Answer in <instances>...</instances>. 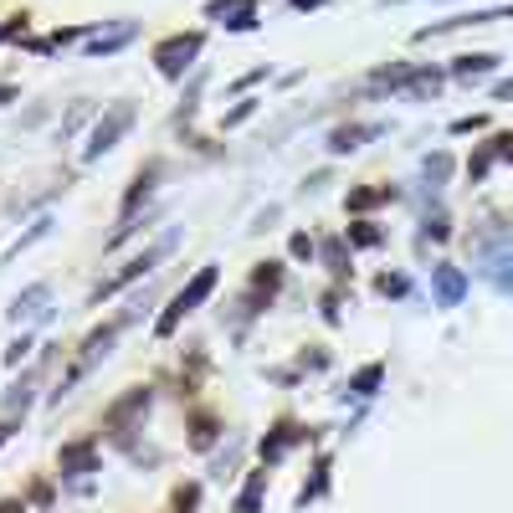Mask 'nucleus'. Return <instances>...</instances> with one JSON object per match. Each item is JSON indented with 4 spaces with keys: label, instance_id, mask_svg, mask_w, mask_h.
<instances>
[{
    "label": "nucleus",
    "instance_id": "obj_21",
    "mask_svg": "<svg viewBox=\"0 0 513 513\" xmlns=\"http://www.w3.org/2000/svg\"><path fill=\"white\" fill-rule=\"evenodd\" d=\"M262 488H267V472H252L247 488H241V498H237V513H256V508H262Z\"/></svg>",
    "mask_w": 513,
    "mask_h": 513
},
{
    "label": "nucleus",
    "instance_id": "obj_39",
    "mask_svg": "<svg viewBox=\"0 0 513 513\" xmlns=\"http://www.w3.org/2000/svg\"><path fill=\"white\" fill-rule=\"evenodd\" d=\"M11 98H16V88H11V82H0V103H11Z\"/></svg>",
    "mask_w": 513,
    "mask_h": 513
},
{
    "label": "nucleus",
    "instance_id": "obj_32",
    "mask_svg": "<svg viewBox=\"0 0 513 513\" xmlns=\"http://www.w3.org/2000/svg\"><path fill=\"white\" fill-rule=\"evenodd\" d=\"M26 26H32L26 16H11L5 26H0V42H16V36H26Z\"/></svg>",
    "mask_w": 513,
    "mask_h": 513
},
{
    "label": "nucleus",
    "instance_id": "obj_30",
    "mask_svg": "<svg viewBox=\"0 0 513 513\" xmlns=\"http://www.w3.org/2000/svg\"><path fill=\"white\" fill-rule=\"evenodd\" d=\"M288 252L298 256V262H308V256L319 252V247H313V237H308V231H293V241H288Z\"/></svg>",
    "mask_w": 513,
    "mask_h": 513
},
{
    "label": "nucleus",
    "instance_id": "obj_15",
    "mask_svg": "<svg viewBox=\"0 0 513 513\" xmlns=\"http://www.w3.org/2000/svg\"><path fill=\"white\" fill-rule=\"evenodd\" d=\"M134 36H139V26H134V21H118L113 32H98V36H88V57H113V51H118V47H128Z\"/></svg>",
    "mask_w": 513,
    "mask_h": 513
},
{
    "label": "nucleus",
    "instance_id": "obj_31",
    "mask_svg": "<svg viewBox=\"0 0 513 513\" xmlns=\"http://www.w3.org/2000/svg\"><path fill=\"white\" fill-rule=\"evenodd\" d=\"M252 113H256V98H247V103H237V108L226 113V124H221V128H237L241 118H252Z\"/></svg>",
    "mask_w": 513,
    "mask_h": 513
},
{
    "label": "nucleus",
    "instance_id": "obj_41",
    "mask_svg": "<svg viewBox=\"0 0 513 513\" xmlns=\"http://www.w3.org/2000/svg\"><path fill=\"white\" fill-rule=\"evenodd\" d=\"M380 5H406V0H380Z\"/></svg>",
    "mask_w": 513,
    "mask_h": 513
},
{
    "label": "nucleus",
    "instance_id": "obj_8",
    "mask_svg": "<svg viewBox=\"0 0 513 513\" xmlns=\"http://www.w3.org/2000/svg\"><path fill=\"white\" fill-rule=\"evenodd\" d=\"M160 175H164V164H160V160H149L145 170H139V175L128 180V191H124V206H118V216H124V221H134V210L145 206L149 195H154V185H160Z\"/></svg>",
    "mask_w": 513,
    "mask_h": 513
},
{
    "label": "nucleus",
    "instance_id": "obj_18",
    "mask_svg": "<svg viewBox=\"0 0 513 513\" xmlns=\"http://www.w3.org/2000/svg\"><path fill=\"white\" fill-rule=\"evenodd\" d=\"M385 201H401L396 185H359L350 191V210H369V206H385Z\"/></svg>",
    "mask_w": 513,
    "mask_h": 513
},
{
    "label": "nucleus",
    "instance_id": "obj_11",
    "mask_svg": "<svg viewBox=\"0 0 513 513\" xmlns=\"http://www.w3.org/2000/svg\"><path fill=\"white\" fill-rule=\"evenodd\" d=\"M298 442H308L303 426H293V421H277L273 432H267V442H262V462H277V457H288Z\"/></svg>",
    "mask_w": 513,
    "mask_h": 513
},
{
    "label": "nucleus",
    "instance_id": "obj_3",
    "mask_svg": "<svg viewBox=\"0 0 513 513\" xmlns=\"http://www.w3.org/2000/svg\"><path fill=\"white\" fill-rule=\"evenodd\" d=\"M149 401H154V396H149V385H134L128 396H118V401L103 411V432H108L113 442H128V436H134V426L145 421Z\"/></svg>",
    "mask_w": 513,
    "mask_h": 513
},
{
    "label": "nucleus",
    "instance_id": "obj_13",
    "mask_svg": "<svg viewBox=\"0 0 513 513\" xmlns=\"http://www.w3.org/2000/svg\"><path fill=\"white\" fill-rule=\"evenodd\" d=\"M277 288H283V267H277V262H262V267L252 273V293H247V313H256V303H262V298L273 303V293H277Z\"/></svg>",
    "mask_w": 513,
    "mask_h": 513
},
{
    "label": "nucleus",
    "instance_id": "obj_38",
    "mask_svg": "<svg viewBox=\"0 0 513 513\" xmlns=\"http://www.w3.org/2000/svg\"><path fill=\"white\" fill-rule=\"evenodd\" d=\"M16 432V421H0V447H5V436Z\"/></svg>",
    "mask_w": 513,
    "mask_h": 513
},
{
    "label": "nucleus",
    "instance_id": "obj_33",
    "mask_svg": "<svg viewBox=\"0 0 513 513\" xmlns=\"http://www.w3.org/2000/svg\"><path fill=\"white\" fill-rule=\"evenodd\" d=\"M488 145H493V154H498V160H513V134H493Z\"/></svg>",
    "mask_w": 513,
    "mask_h": 513
},
{
    "label": "nucleus",
    "instance_id": "obj_26",
    "mask_svg": "<svg viewBox=\"0 0 513 513\" xmlns=\"http://www.w3.org/2000/svg\"><path fill=\"white\" fill-rule=\"evenodd\" d=\"M421 237H432V241H447V237H452V221H447V216H442V210H436V216H426V221H421Z\"/></svg>",
    "mask_w": 513,
    "mask_h": 513
},
{
    "label": "nucleus",
    "instance_id": "obj_2",
    "mask_svg": "<svg viewBox=\"0 0 513 513\" xmlns=\"http://www.w3.org/2000/svg\"><path fill=\"white\" fill-rule=\"evenodd\" d=\"M216 283H221V267H201V273H195L191 283H185L175 298H170V308L160 313V323H154V339H170V334H175L180 319H185V313H195V308L206 303L210 293H216Z\"/></svg>",
    "mask_w": 513,
    "mask_h": 513
},
{
    "label": "nucleus",
    "instance_id": "obj_5",
    "mask_svg": "<svg viewBox=\"0 0 513 513\" xmlns=\"http://www.w3.org/2000/svg\"><path fill=\"white\" fill-rule=\"evenodd\" d=\"M195 57H201V32H175L164 42H154V67L164 78H185L195 67Z\"/></svg>",
    "mask_w": 513,
    "mask_h": 513
},
{
    "label": "nucleus",
    "instance_id": "obj_12",
    "mask_svg": "<svg viewBox=\"0 0 513 513\" xmlns=\"http://www.w3.org/2000/svg\"><path fill=\"white\" fill-rule=\"evenodd\" d=\"M57 467H62L67 478H78V472H93V467H98V442H93V436H82V442H67L62 457H57Z\"/></svg>",
    "mask_w": 513,
    "mask_h": 513
},
{
    "label": "nucleus",
    "instance_id": "obj_40",
    "mask_svg": "<svg viewBox=\"0 0 513 513\" xmlns=\"http://www.w3.org/2000/svg\"><path fill=\"white\" fill-rule=\"evenodd\" d=\"M293 5H298V11H313V5H319V0H293Z\"/></svg>",
    "mask_w": 513,
    "mask_h": 513
},
{
    "label": "nucleus",
    "instance_id": "obj_9",
    "mask_svg": "<svg viewBox=\"0 0 513 513\" xmlns=\"http://www.w3.org/2000/svg\"><path fill=\"white\" fill-rule=\"evenodd\" d=\"M206 16L221 21V26H231V32H252L256 26V0H210Z\"/></svg>",
    "mask_w": 513,
    "mask_h": 513
},
{
    "label": "nucleus",
    "instance_id": "obj_1",
    "mask_svg": "<svg viewBox=\"0 0 513 513\" xmlns=\"http://www.w3.org/2000/svg\"><path fill=\"white\" fill-rule=\"evenodd\" d=\"M175 241H180V231H164V237L154 241V247H145L139 256H128V262L118 267V273H113V277H103V283L93 288V303H103V298H113V293H124L128 283H139V277H149V273H154V267L164 262V256L175 252Z\"/></svg>",
    "mask_w": 513,
    "mask_h": 513
},
{
    "label": "nucleus",
    "instance_id": "obj_19",
    "mask_svg": "<svg viewBox=\"0 0 513 513\" xmlns=\"http://www.w3.org/2000/svg\"><path fill=\"white\" fill-rule=\"evenodd\" d=\"M488 277H493L498 293H513V247H503V252L488 256Z\"/></svg>",
    "mask_w": 513,
    "mask_h": 513
},
{
    "label": "nucleus",
    "instance_id": "obj_16",
    "mask_svg": "<svg viewBox=\"0 0 513 513\" xmlns=\"http://www.w3.org/2000/svg\"><path fill=\"white\" fill-rule=\"evenodd\" d=\"M47 298H51V288H47V283H32V288L21 293L16 303H11V319H16V323H26V319H42V313H47V308H42Z\"/></svg>",
    "mask_w": 513,
    "mask_h": 513
},
{
    "label": "nucleus",
    "instance_id": "obj_20",
    "mask_svg": "<svg viewBox=\"0 0 513 513\" xmlns=\"http://www.w3.org/2000/svg\"><path fill=\"white\" fill-rule=\"evenodd\" d=\"M319 256H323V267L334 277H350V247H344V237H329L319 247Z\"/></svg>",
    "mask_w": 513,
    "mask_h": 513
},
{
    "label": "nucleus",
    "instance_id": "obj_27",
    "mask_svg": "<svg viewBox=\"0 0 513 513\" xmlns=\"http://www.w3.org/2000/svg\"><path fill=\"white\" fill-rule=\"evenodd\" d=\"M375 288H380L385 298H406V293H411V283H406L401 273H380V283H375Z\"/></svg>",
    "mask_w": 513,
    "mask_h": 513
},
{
    "label": "nucleus",
    "instance_id": "obj_24",
    "mask_svg": "<svg viewBox=\"0 0 513 513\" xmlns=\"http://www.w3.org/2000/svg\"><path fill=\"white\" fill-rule=\"evenodd\" d=\"M344 241H350V247H380V241H385V231H380L375 221H354V226H350V237H344Z\"/></svg>",
    "mask_w": 513,
    "mask_h": 513
},
{
    "label": "nucleus",
    "instance_id": "obj_22",
    "mask_svg": "<svg viewBox=\"0 0 513 513\" xmlns=\"http://www.w3.org/2000/svg\"><path fill=\"white\" fill-rule=\"evenodd\" d=\"M493 145H478V154H472V160H467V180H472V185H482V180H488V170H493Z\"/></svg>",
    "mask_w": 513,
    "mask_h": 513
},
{
    "label": "nucleus",
    "instance_id": "obj_28",
    "mask_svg": "<svg viewBox=\"0 0 513 513\" xmlns=\"http://www.w3.org/2000/svg\"><path fill=\"white\" fill-rule=\"evenodd\" d=\"M447 175H452V160H447V154H432V160H426V180H432V191H436Z\"/></svg>",
    "mask_w": 513,
    "mask_h": 513
},
{
    "label": "nucleus",
    "instance_id": "obj_10",
    "mask_svg": "<svg viewBox=\"0 0 513 513\" xmlns=\"http://www.w3.org/2000/svg\"><path fill=\"white\" fill-rule=\"evenodd\" d=\"M380 134H385V124H339L329 134V154H354L365 139H380Z\"/></svg>",
    "mask_w": 513,
    "mask_h": 513
},
{
    "label": "nucleus",
    "instance_id": "obj_25",
    "mask_svg": "<svg viewBox=\"0 0 513 513\" xmlns=\"http://www.w3.org/2000/svg\"><path fill=\"white\" fill-rule=\"evenodd\" d=\"M88 26H67V32H51L47 42H36V51H51V47H67V42H82Z\"/></svg>",
    "mask_w": 513,
    "mask_h": 513
},
{
    "label": "nucleus",
    "instance_id": "obj_23",
    "mask_svg": "<svg viewBox=\"0 0 513 513\" xmlns=\"http://www.w3.org/2000/svg\"><path fill=\"white\" fill-rule=\"evenodd\" d=\"M380 380H385V365H365L350 380V396H375V385H380Z\"/></svg>",
    "mask_w": 513,
    "mask_h": 513
},
{
    "label": "nucleus",
    "instance_id": "obj_6",
    "mask_svg": "<svg viewBox=\"0 0 513 513\" xmlns=\"http://www.w3.org/2000/svg\"><path fill=\"white\" fill-rule=\"evenodd\" d=\"M128 124H134V103H113V108L93 124V134H88V149H82V160H103V154H108V149L128 134Z\"/></svg>",
    "mask_w": 513,
    "mask_h": 513
},
{
    "label": "nucleus",
    "instance_id": "obj_35",
    "mask_svg": "<svg viewBox=\"0 0 513 513\" xmlns=\"http://www.w3.org/2000/svg\"><path fill=\"white\" fill-rule=\"evenodd\" d=\"M472 128H482V113H472V118H457V124H452V134H472Z\"/></svg>",
    "mask_w": 513,
    "mask_h": 513
},
{
    "label": "nucleus",
    "instance_id": "obj_36",
    "mask_svg": "<svg viewBox=\"0 0 513 513\" xmlns=\"http://www.w3.org/2000/svg\"><path fill=\"white\" fill-rule=\"evenodd\" d=\"M26 350H32V339H16V344H11V354H5V359H11V365H21V359H26Z\"/></svg>",
    "mask_w": 513,
    "mask_h": 513
},
{
    "label": "nucleus",
    "instance_id": "obj_17",
    "mask_svg": "<svg viewBox=\"0 0 513 513\" xmlns=\"http://www.w3.org/2000/svg\"><path fill=\"white\" fill-rule=\"evenodd\" d=\"M442 82H447V72H436V67H416L401 93L406 98H436V93H442Z\"/></svg>",
    "mask_w": 513,
    "mask_h": 513
},
{
    "label": "nucleus",
    "instance_id": "obj_4",
    "mask_svg": "<svg viewBox=\"0 0 513 513\" xmlns=\"http://www.w3.org/2000/svg\"><path fill=\"white\" fill-rule=\"evenodd\" d=\"M118 329H124V319L103 323V329H93V334L82 339V344H78V359H72V369H67V375H62V385H57V396H67V390H72V385H78L82 375H88V369H93L98 359L108 354V344L118 339Z\"/></svg>",
    "mask_w": 513,
    "mask_h": 513
},
{
    "label": "nucleus",
    "instance_id": "obj_37",
    "mask_svg": "<svg viewBox=\"0 0 513 513\" xmlns=\"http://www.w3.org/2000/svg\"><path fill=\"white\" fill-rule=\"evenodd\" d=\"M0 513H26V508H21L16 498H5V503H0Z\"/></svg>",
    "mask_w": 513,
    "mask_h": 513
},
{
    "label": "nucleus",
    "instance_id": "obj_34",
    "mask_svg": "<svg viewBox=\"0 0 513 513\" xmlns=\"http://www.w3.org/2000/svg\"><path fill=\"white\" fill-rule=\"evenodd\" d=\"M493 103H513V78L493 82Z\"/></svg>",
    "mask_w": 513,
    "mask_h": 513
},
{
    "label": "nucleus",
    "instance_id": "obj_14",
    "mask_svg": "<svg viewBox=\"0 0 513 513\" xmlns=\"http://www.w3.org/2000/svg\"><path fill=\"white\" fill-rule=\"evenodd\" d=\"M493 67H498L493 51H467V57H452L447 78H457V82H478V78H488Z\"/></svg>",
    "mask_w": 513,
    "mask_h": 513
},
{
    "label": "nucleus",
    "instance_id": "obj_7",
    "mask_svg": "<svg viewBox=\"0 0 513 513\" xmlns=\"http://www.w3.org/2000/svg\"><path fill=\"white\" fill-rule=\"evenodd\" d=\"M432 298L436 308H457L467 298V273L462 267H452V262H436L432 267Z\"/></svg>",
    "mask_w": 513,
    "mask_h": 513
},
{
    "label": "nucleus",
    "instance_id": "obj_29",
    "mask_svg": "<svg viewBox=\"0 0 513 513\" xmlns=\"http://www.w3.org/2000/svg\"><path fill=\"white\" fill-rule=\"evenodd\" d=\"M191 442H195V447H210V442H216V421H210V416H195Z\"/></svg>",
    "mask_w": 513,
    "mask_h": 513
}]
</instances>
